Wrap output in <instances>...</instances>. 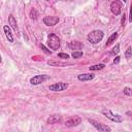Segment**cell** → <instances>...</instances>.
I'll return each instance as SVG.
<instances>
[{"label":"cell","mask_w":132,"mask_h":132,"mask_svg":"<svg viewBox=\"0 0 132 132\" xmlns=\"http://www.w3.org/2000/svg\"><path fill=\"white\" fill-rule=\"evenodd\" d=\"M119 52H120V44H119V43H117V44H116V46L112 48L111 54H112V55H116V54H118Z\"/></svg>","instance_id":"21"},{"label":"cell","mask_w":132,"mask_h":132,"mask_svg":"<svg viewBox=\"0 0 132 132\" xmlns=\"http://www.w3.org/2000/svg\"><path fill=\"white\" fill-rule=\"evenodd\" d=\"M95 77V75L93 73H82V74H78L77 75V79L80 81H87V80H91Z\"/></svg>","instance_id":"11"},{"label":"cell","mask_w":132,"mask_h":132,"mask_svg":"<svg viewBox=\"0 0 132 132\" xmlns=\"http://www.w3.org/2000/svg\"><path fill=\"white\" fill-rule=\"evenodd\" d=\"M67 88H68V84H66V82H56V84H53L48 87L50 91H53V92L64 91Z\"/></svg>","instance_id":"7"},{"label":"cell","mask_w":132,"mask_h":132,"mask_svg":"<svg viewBox=\"0 0 132 132\" xmlns=\"http://www.w3.org/2000/svg\"><path fill=\"white\" fill-rule=\"evenodd\" d=\"M50 75L47 74H38V75H35L33 76L31 79H30V84L31 85H39L41 82H44L45 80L50 79Z\"/></svg>","instance_id":"5"},{"label":"cell","mask_w":132,"mask_h":132,"mask_svg":"<svg viewBox=\"0 0 132 132\" xmlns=\"http://www.w3.org/2000/svg\"><path fill=\"white\" fill-rule=\"evenodd\" d=\"M88 122L93 126L95 127L97 130L99 131H101V132H110L111 131V128L107 125H104V124H101V123H99L97 122L96 120H93V119H88Z\"/></svg>","instance_id":"4"},{"label":"cell","mask_w":132,"mask_h":132,"mask_svg":"<svg viewBox=\"0 0 132 132\" xmlns=\"http://www.w3.org/2000/svg\"><path fill=\"white\" fill-rule=\"evenodd\" d=\"M105 67L104 64H96V65H93V66H90L89 69L90 70H101Z\"/></svg>","instance_id":"16"},{"label":"cell","mask_w":132,"mask_h":132,"mask_svg":"<svg viewBox=\"0 0 132 132\" xmlns=\"http://www.w3.org/2000/svg\"><path fill=\"white\" fill-rule=\"evenodd\" d=\"M61 121H62V117L60 114H53V116H51V117L46 120V123L48 125H54V124L60 123Z\"/></svg>","instance_id":"10"},{"label":"cell","mask_w":132,"mask_h":132,"mask_svg":"<svg viewBox=\"0 0 132 132\" xmlns=\"http://www.w3.org/2000/svg\"><path fill=\"white\" fill-rule=\"evenodd\" d=\"M103 36H104V33L102 30H93L88 34L87 39L90 43L96 44V43H99L103 39Z\"/></svg>","instance_id":"1"},{"label":"cell","mask_w":132,"mask_h":132,"mask_svg":"<svg viewBox=\"0 0 132 132\" xmlns=\"http://www.w3.org/2000/svg\"><path fill=\"white\" fill-rule=\"evenodd\" d=\"M58 57H59V58H62V59H68V58H69V55H68V54H65V53H59V54H58Z\"/></svg>","instance_id":"23"},{"label":"cell","mask_w":132,"mask_h":132,"mask_svg":"<svg viewBox=\"0 0 132 132\" xmlns=\"http://www.w3.org/2000/svg\"><path fill=\"white\" fill-rule=\"evenodd\" d=\"M2 62V58H1V55H0V63Z\"/></svg>","instance_id":"27"},{"label":"cell","mask_w":132,"mask_h":132,"mask_svg":"<svg viewBox=\"0 0 132 132\" xmlns=\"http://www.w3.org/2000/svg\"><path fill=\"white\" fill-rule=\"evenodd\" d=\"M82 55H84V53H82L81 51H74V52L71 54L72 58H74V59H78V58L82 57Z\"/></svg>","instance_id":"18"},{"label":"cell","mask_w":132,"mask_h":132,"mask_svg":"<svg viewBox=\"0 0 132 132\" xmlns=\"http://www.w3.org/2000/svg\"><path fill=\"white\" fill-rule=\"evenodd\" d=\"M48 65H54V66H66L65 63H61V62H55V61H48L47 62Z\"/></svg>","instance_id":"20"},{"label":"cell","mask_w":132,"mask_h":132,"mask_svg":"<svg viewBox=\"0 0 132 132\" xmlns=\"http://www.w3.org/2000/svg\"><path fill=\"white\" fill-rule=\"evenodd\" d=\"M40 47L43 50V52H44V53H46V54H48V55H51V54H52V52H51V51H48V50H47L43 44H40Z\"/></svg>","instance_id":"24"},{"label":"cell","mask_w":132,"mask_h":132,"mask_svg":"<svg viewBox=\"0 0 132 132\" xmlns=\"http://www.w3.org/2000/svg\"><path fill=\"white\" fill-rule=\"evenodd\" d=\"M123 1H124V2H127V0H123Z\"/></svg>","instance_id":"28"},{"label":"cell","mask_w":132,"mask_h":132,"mask_svg":"<svg viewBox=\"0 0 132 132\" xmlns=\"http://www.w3.org/2000/svg\"><path fill=\"white\" fill-rule=\"evenodd\" d=\"M43 23L46 26H55L59 23V18L58 16H44Z\"/></svg>","instance_id":"9"},{"label":"cell","mask_w":132,"mask_h":132,"mask_svg":"<svg viewBox=\"0 0 132 132\" xmlns=\"http://www.w3.org/2000/svg\"><path fill=\"white\" fill-rule=\"evenodd\" d=\"M46 1H48V0H46Z\"/></svg>","instance_id":"29"},{"label":"cell","mask_w":132,"mask_h":132,"mask_svg":"<svg viewBox=\"0 0 132 132\" xmlns=\"http://www.w3.org/2000/svg\"><path fill=\"white\" fill-rule=\"evenodd\" d=\"M3 31H4V33H5V36H6V38L8 39V41H9V42H13V36H12V33H11V31H10L9 26L5 25V26L3 27Z\"/></svg>","instance_id":"13"},{"label":"cell","mask_w":132,"mask_h":132,"mask_svg":"<svg viewBox=\"0 0 132 132\" xmlns=\"http://www.w3.org/2000/svg\"><path fill=\"white\" fill-rule=\"evenodd\" d=\"M102 114L104 117H106L107 119H109L110 121L112 122H116V123H122L123 122V117L118 113H113L110 109H107V108H103L101 110Z\"/></svg>","instance_id":"2"},{"label":"cell","mask_w":132,"mask_h":132,"mask_svg":"<svg viewBox=\"0 0 132 132\" xmlns=\"http://www.w3.org/2000/svg\"><path fill=\"white\" fill-rule=\"evenodd\" d=\"M118 38V33L117 32H114V33H112V35H110L109 36V38L107 39V42H106V46H109L113 41H116V39Z\"/></svg>","instance_id":"15"},{"label":"cell","mask_w":132,"mask_h":132,"mask_svg":"<svg viewBox=\"0 0 132 132\" xmlns=\"http://www.w3.org/2000/svg\"><path fill=\"white\" fill-rule=\"evenodd\" d=\"M8 22H9V25H10V27L13 29V31H14L15 33H19V28H18V25H16V21H15L14 16H13L12 14H9Z\"/></svg>","instance_id":"12"},{"label":"cell","mask_w":132,"mask_h":132,"mask_svg":"<svg viewBox=\"0 0 132 132\" xmlns=\"http://www.w3.org/2000/svg\"><path fill=\"white\" fill-rule=\"evenodd\" d=\"M131 56H132V50H131V46H129V47L127 48L126 53H125V57H126L127 60H129V59L131 58Z\"/></svg>","instance_id":"19"},{"label":"cell","mask_w":132,"mask_h":132,"mask_svg":"<svg viewBox=\"0 0 132 132\" xmlns=\"http://www.w3.org/2000/svg\"><path fill=\"white\" fill-rule=\"evenodd\" d=\"M124 94L127 95V96H131V95H132V90H131V88L125 87V88H124Z\"/></svg>","instance_id":"22"},{"label":"cell","mask_w":132,"mask_h":132,"mask_svg":"<svg viewBox=\"0 0 132 132\" xmlns=\"http://www.w3.org/2000/svg\"><path fill=\"white\" fill-rule=\"evenodd\" d=\"M80 123H81V119L78 117V116H74V117H70V118H68L67 120H66L64 125L66 127L71 128V127H75V126L79 125Z\"/></svg>","instance_id":"6"},{"label":"cell","mask_w":132,"mask_h":132,"mask_svg":"<svg viewBox=\"0 0 132 132\" xmlns=\"http://www.w3.org/2000/svg\"><path fill=\"white\" fill-rule=\"evenodd\" d=\"M69 47H70L71 50H81V48H82V43L79 42V41L73 40V41H70Z\"/></svg>","instance_id":"14"},{"label":"cell","mask_w":132,"mask_h":132,"mask_svg":"<svg viewBox=\"0 0 132 132\" xmlns=\"http://www.w3.org/2000/svg\"><path fill=\"white\" fill-rule=\"evenodd\" d=\"M47 45L53 51H57L60 47V38L56 34H54V33H51L47 36Z\"/></svg>","instance_id":"3"},{"label":"cell","mask_w":132,"mask_h":132,"mask_svg":"<svg viewBox=\"0 0 132 132\" xmlns=\"http://www.w3.org/2000/svg\"><path fill=\"white\" fill-rule=\"evenodd\" d=\"M120 59H121V57H120V56H117V57L113 59V64H119V63H120Z\"/></svg>","instance_id":"25"},{"label":"cell","mask_w":132,"mask_h":132,"mask_svg":"<svg viewBox=\"0 0 132 132\" xmlns=\"http://www.w3.org/2000/svg\"><path fill=\"white\" fill-rule=\"evenodd\" d=\"M110 10L113 14L119 15L122 12V3L119 1V0H114V1H112L111 4H110Z\"/></svg>","instance_id":"8"},{"label":"cell","mask_w":132,"mask_h":132,"mask_svg":"<svg viewBox=\"0 0 132 132\" xmlns=\"http://www.w3.org/2000/svg\"><path fill=\"white\" fill-rule=\"evenodd\" d=\"M37 16H38V11H37L35 8H32L31 11H30V18H31L32 20H36Z\"/></svg>","instance_id":"17"},{"label":"cell","mask_w":132,"mask_h":132,"mask_svg":"<svg viewBox=\"0 0 132 132\" xmlns=\"http://www.w3.org/2000/svg\"><path fill=\"white\" fill-rule=\"evenodd\" d=\"M125 20H126V14L124 13V14H123V16H122V21H121V25H122L123 27L125 26Z\"/></svg>","instance_id":"26"}]
</instances>
